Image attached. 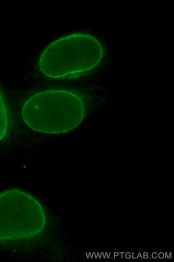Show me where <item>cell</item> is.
Instances as JSON below:
<instances>
[{"instance_id":"obj_1","label":"cell","mask_w":174,"mask_h":262,"mask_svg":"<svg viewBox=\"0 0 174 262\" xmlns=\"http://www.w3.org/2000/svg\"><path fill=\"white\" fill-rule=\"evenodd\" d=\"M86 108L83 100L72 91L50 90L32 95L23 104V121L33 131L62 134L78 127L83 121Z\"/></svg>"},{"instance_id":"obj_4","label":"cell","mask_w":174,"mask_h":262,"mask_svg":"<svg viewBox=\"0 0 174 262\" xmlns=\"http://www.w3.org/2000/svg\"><path fill=\"white\" fill-rule=\"evenodd\" d=\"M8 110L1 90H0V141L3 140L8 131Z\"/></svg>"},{"instance_id":"obj_2","label":"cell","mask_w":174,"mask_h":262,"mask_svg":"<svg viewBox=\"0 0 174 262\" xmlns=\"http://www.w3.org/2000/svg\"><path fill=\"white\" fill-rule=\"evenodd\" d=\"M103 55L98 39L88 34L75 33L50 44L41 54L38 66L45 76L59 79L94 69Z\"/></svg>"},{"instance_id":"obj_3","label":"cell","mask_w":174,"mask_h":262,"mask_svg":"<svg viewBox=\"0 0 174 262\" xmlns=\"http://www.w3.org/2000/svg\"><path fill=\"white\" fill-rule=\"evenodd\" d=\"M47 215L29 193L11 189L0 193V242L28 240L41 234Z\"/></svg>"}]
</instances>
